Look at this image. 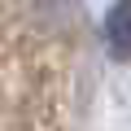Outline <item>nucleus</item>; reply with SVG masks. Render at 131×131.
Wrapping results in <instances>:
<instances>
[{
	"label": "nucleus",
	"mask_w": 131,
	"mask_h": 131,
	"mask_svg": "<svg viewBox=\"0 0 131 131\" xmlns=\"http://www.w3.org/2000/svg\"><path fill=\"white\" fill-rule=\"evenodd\" d=\"M101 35H105V48L114 61H131V0H114L105 9V22H101Z\"/></svg>",
	"instance_id": "f257e3e1"
}]
</instances>
